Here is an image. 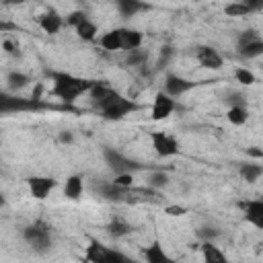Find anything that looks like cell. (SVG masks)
Masks as SVG:
<instances>
[{"instance_id": "cell-1", "label": "cell", "mask_w": 263, "mask_h": 263, "mask_svg": "<svg viewBox=\"0 0 263 263\" xmlns=\"http://www.w3.org/2000/svg\"><path fill=\"white\" fill-rule=\"evenodd\" d=\"M51 95L60 97L64 103H74L82 92H88L95 84V80L78 78L68 72H51Z\"/></svg>"}, {"instance_id": "cell-2", "label": "cell", "mask_w": 263, "mask_h": 263, "mask_svg": "<svg viewBox=\"0 0 263 263\" xmlns=\"http://www.w3.org/2000/svg\"><path fill=\"white\" fill-rule=\"evenodd\" d=\"M95 107H99L103 119H109V121H119L125 115H129V113H134V111L140 109V105L134 99H127V97L119 95L113 88H109V92L101 101H97Z\"/></svg>"}, {"instance_id": "cell-3", "label": "cell", "mask_w": 263, "mask_h": 263, "mask_svg": "<svg viewBox=\"0 0 263 263\" xmlns=\"http://www.w3.org/2000/svg\"><path fill=\"white\" fill-rule=\"evenodd\" d=\"M23 238L25 242L35 251V253H47L51 249V228L49 224H45L43 220H35L33 224H29L23 230Z\"/></svg>"}, {"instance_id": "cell-4", "label": "cell", "mask_w": 263, "mask_h": 263, "mask_svg": "<svg viewBox=\"0 0 263 263\" xmlns=\"http://www.w3.org/2000/svg\"><path fill=\"white\" fill-rule=\"evenodd\" d=\"M103 158H105V162H107V166L111 168V171H115V175L117 173H132V171H136V168H140L142 164H138L136 160H132V158H127V156H123L119 150H115V148H103Z\"/></svg>"}, {"instance_id": "cell-5", "label": "cell", "mask_w": 263, "mask_h": 263, "mask_svg": "<svg viewBox=\"0 0 263 263\" xmlns=\"http://www.w3.org/2000/svg\"><path fill=\"white\" fill-rule=\"evenodd\" d=\"M150 140H152V148L158 156L168 158V156H177L179 154V142L175 136L164 134V132H150Z\"/></svg>"}, {"instance_id": "cell-6", "label": "cell", "mask_w": 263, "mask_h": 263, "mask_svg": "<svg viewBox=\"0 0 263 263\" xmlns=\"http://www.w3.org/2000/svg\"><path fill=\"white\" fill-rule=\"evenodd\" d=\"M27 185H29V193L33 199H45L58 185V181L53 177H29L27 179Z\"/></svg>"}, {"instance_id": "cell-7", "label": "cell", "mask_w": 263, "mask_h": 263, "mask_svg": "<svg viewBox=\"0 0 263 263\" xmlns=\"http://www.w3.org/2000/svg\"><path fill=\"white\" fill-rule=\"evenodd\" d=\"M173 111H175V99L171 95H166L164 90L156 92L154 103H152V119L154 121H162V119L171 117Z\"/></svg>"}, {"instance_id": "cell-8", "label": "cell", "mask_w": 263, "mask_h": 263, "mask_svg": "<svg viewBox=\"0 0 263 263\" xmlns=\"http://www.w3.org/2000/svg\"><path fill=\"white\" fill-rule=\"evenodd\" d=\"M37 107V99H23V97H0V111L2 113H14V111H31Z\"/></svg>"}, {"instance_id": "cell-9", "label": "cell", "mask_w": 263, "mask_h": 263, "mask_svg": "<svg viewBox=\"0 0 263 263\" xmlns=\"http://www.w3.org/2000/svg\"><path fill=\"white\" fill-rule=\"evenodd\" d=\"M195 58L201 64V68H208V70H222L224 66V58L210 45H199L195 51Z\"/></svg>"}, {"instance_id": "cell-10", "label": "cell", "mask_w": 263, "mask_h": 263, "mask_svg": "<svg viewBox=\"0 0 263 263\" xmlns=\"http://www.w3.org/2000/svg\"><path fill=\"white\" fill-rule=\"evenodd\" d=\"M195 86L193 80H187L183 76H177V74H166L164 76V92L171 95V97H179V95H185L187 90H191Z\"/></svg>"}, {"instance_id": "cell-11", "label": "cell", "mask_w": 263, "mask_h": 263, "mask_svg": "<svg viewBox=\"0 0 263 263\" xmlns=\"http://www.w3.org/2000/svg\"><path fill=\"white\" fill-rule=\"evenodd\" d=\"M245 210V220L253 224L255 228L263 230V199H251L242 203Z\"/></svg>"}, {"instance_id": "cell-12", "label": "cell", "mask_w": 263, "mask_h": 263, "mask_svg": "<svg viewBox=\"0 0 263 263\" xmlns=\"http://www.w3.org/2000/svg\"><path fill=\"white\" fill-rule=\"evenodd\" d=\"M39 27H41V31L43 33H47V35H55L60 29H62V25H64V18L58 14V10H53V8H49L47 12H43L41 16H39Z\"/></svg>"}, {"instance_id": "cell-13", "label": "cell", "mask_w": 263, "mask_h": 263, "mask_svg": "<svg viewBox=\"0 0 263 263\" xmlns=\"http://www.w3.org/2000/svg\"><path fill=\"white\" fill-rule=\"evenodd\" d=\"M82 191H84V179L82 175H70L64 183V197L72 199V201H78L82 197Z\"/></svg>"}, {"instance_id": "cell-14", "label": "cell", "mask_w": 263, "mask_h": 263, "mask_svg": "<svg viewBox=\"0 0 263 263\" xmlns=\"http://www.w3.org/2000/svg\"><path fill=\"white\" fill-rule=\"evenodd\" d=\"M115 6H117V12H119L121 16H125V18L136 16L138 12L150 8L144 0H115Z\"/></svg>"}, {"instance_id": "cell-15", "label": "cell", "mask_w": 263, "mask_h": 263, "mask_svg": "<svg viewBox=\"0 0 263 263\" xmlns=\"http://www.w3.org/2000/svg\"><path fill=\"white\" fill-rule=\"evenodd\" d=\"M99 43H101V47H103V49H107V51H119V49H123L121 29H113V31H107L105 35H101Z\"/></svg>"}, {"instance_id": "cell-16", "label": "cell", "mask_w": 263, "mask_h": 263, "mask_svg": "<svg viewBox=\"0 0 263 263\" xmlns=\"http://www.w3.org/2000/svg\"><path fill=\"white\" fill-rule=\"evenodd\" d=\"M238 175L242 177V181H247V183H257L259 181V177L263 175V164H257V162H245V164H240L238 166Z\"/></svg>"}, {"instance_id": "cell-17", "label": "cell", "mask_w": 263, "mask_h": 263, "mask_svg": "<svg viewBox=\"0 0 263 263\" xmlns=\"http://www.w3.org/2000/svg\"><path fill=\"white\" fill-rule=\"evenodd\" d=\"M121 39H123V49H127V51L140 49L142 41H144V37L138 29H121Z\"/></svg>"}, {"instance_id": "cell-18", "label": "cell", "mask_w": 263, "mask_h": 263, "mask_svg": "<svg viewBox=\"0 0 263 263\" xmlns=\"http://www.w3.org/2000/svg\"><path fill=\"white\" fill-rule=\"evenodd\" d=\"M199 249H201V255H203V261L205 263H224L226 261V255L212 240H205Z\"/></svg>"}, {"instance_id": "cell-19", "label": "cell", "mask_w": 263, "mask_h": 263, "mask_svg": "<svg viewBox=\"0 0 263 263\" xmlns=\"http://www.w3.org/2000/svg\"><path fill=\"white\" fill-rule=\"evenodd\" d=\"M74 31H76L78 39H82V41H95V39H97V33H99V27H97L90 18H86V21H82Z\"/></svg>"}, {"instance_id": "cell-20", "label": "cell", "mask_w": 263, "mask_h": 263, "mask_svg": "<svg viewBox=\"0 0 263 263\" xmlns=\"http://www.w3.org/2000/svg\"><path fill=\"white\" fill-rule=\"evenodd\" d=\"M144 257L148 263H166L168 261V255L164 253V249L160 247L158 240H154L146 251H144Z\"/></svg>"}, {"instance_id": "cell-21", "label": "cell", "mask_w": 263, "mask_h": 263, "mask_svg": "<svg viewBox=\"0 0 263 263\" xmlns=\"http://www.w3.org/2000/svg\"><path fill=\"white\" fill-rule=\"evenodd\" d=\"M226 119L232 125H242L249 119V111H247L245 105H230V109L226 111Z\"/></svg>"}, {"instance_id": "cell-22", "label": "cell", "mask_w": 263, "mask_h": 263, "mask_svg": "<svg viewBox=\"0 0 263 263\" xmlns=\"http://www.w3.org/2000/svg\"><path fill=\"white\" fill-rule=\"evenodd\" d=\"M105 253H107V247L101 245L99 240L90 238V245L86 249V259L92 263H105Z\"/></svg>"}, {"instance_id": "cell-23", "label": "cell", "mask_w": 263, "mask_h": 263, "mask_svg": "<svg viewBox=\"0 0 263 263\" xmlns=\"http://www.w3.org/2000/svg\"><path fill=\"white\" fill-rule=\"evenodd\" d=\"M101 195H103L105 199L119 201L121 197H125V195H127V189H123V187H119V185H115V183L111 181V183H105V185L101 187Z\"/></svg>"}, {"instance_id": "cell-24", "label": "cell", "mask_w": 263, "mask_h": 263, "mask_svg": "<svg viewBox=\"0 0 263 263\" xmlns=\"http://www.w3.org/2000/svg\"><path fill=\"white\" fill-rule=\"evenodd\" d=\"M238 53L242 55V58H259V55H263V39H255V41H251V43H247V45H240L238 47Z\"/></svg>"}, {"instance_id": "cell-25", "label": "cell", "mask_w": 263, "mask_h": 263, "mask_svg": "<svg viewBox=\"0 0 263 263\" xmlns=\"http://www.w3.org/2000/svg\"><path fill=\"white\" fill-rule=\"evenodd\" d=\"M6 80H8V86H10L12 90L25 88V86H27V84L31 82V78H29V76H27L25 72H16V70H14V72H10Z\"/></svg>"}, {"instance_id": "cell-26", "label": "cell", "mask_w": 263, "mask_h": 263, "mask_svg": "<svg viewBox=\"0 0 263 263\" xmlns=\"http://www.w3.org/2000/svg\"><path fill=\"white\" fill-rule=\"evenodd\" d=\"M224 14L226 16H247V14H251V8L245 2H230L224 6Z\"/></svg>"}, {"instance_id": "cell-27", "label": "cell", "mask_w": 263, "mask_h": 263, "mask_svg": "<svg viewBox=\"0 0 263 263\" xmlns=\"http://www.w3.org/2000/svg\"><path fill=\"white\" fill-rule=\"evenodd\" d=\"M107 232H109L111 236L119 238V236H125V234H129V232H132V226H129L127 222H123V220H113V222L107 226Z\"/></svg>"}, {"instance_id": "cell-28", "label": "cell", "mask_w": 263, "mask_h": 263, "mask_svg": "<svg viewBox=\"0 0 263 263\" xmlns=\"http://www.w3.org/2000/svg\"><path fill=\"white\" fill-rule=\"evenodd\" d=\"M234 78H236V82H240L242 86H251V84L257 82L255 74H253L251 70H247V68H236V70H234Z\"/></svg>"}, {"instance_id": "cell-29", "label": "cell", "mask_w": 263, "mask_h": 263, "mask_svg": "<svg viewBox=\"0 0 263 263\" xmlns=\"http://www.w3.org/2000/svg\"><path fill=\"white\" fill-rule=\"evenodd\" d=\"M166 183H168V175H166L164 171H154V173L148 177V185L154 187V189H160V187H164Z\"/></svg>"}, {"instance_id": "cell-30", "label": "cell", "mask_w": 263, "mask_h": 263, "mask_svg": "<svg viewBox=\"0 0 263 263\" xmlns=\"http://www.w3.org/2000/svg\"><path fill=\"white\" fill-rule=\"evenodd\" d=\"M115 185L123 187V189H132L134 187V175L132 173H117L115 179H113Z\"/></svg>"}, {"instance_id": "cell-31", "label": "cell", "mask_w": 263, "mask_h": 263, "mask_svg": "<svg viewBox=\"0 0 263 263\" xmlns=\"http://www.w3.org/2000/svg\"><path fill=\"white\" fill-rule=\"evenodd\" d=\"M88 16H86V12H82V10H72L68 16H66V25H70V27H78L82 21H86Z\"/></svg>"}, {"instance_id": "cell-32", "label": "cell", "mask_w": 263, "mask_h": 263, "mask_svg": "<svg viewBox=\"0 0 263 263\" xmlns=\"http://www.w3.org/2000/svg\"><path fill=\"white\" fill-rule=\"evenodd\" d=\"M146 58H148L146 51H142V49H134V51H129V58L125 60V64H129V66H140V64L146 62Z\"/></svg>"}, {"instance_id": "cell-33", "label": "cell", "mask_w": 263, "mask_h": 263, "mask_svg": "<svg viewBox=\"0 0 263 263\" xmlns=\"http://www.w3.org/2000/svg\"><path fill=\"white\" fill-rule=\"evenodd\" d=\"M125 261H127V257H125L123 253L113 251V249H109V247H107V253H105V263H125Z\"/></svg>"}, {"instance_id": "cell-34", "label": "cell", "mask_w": 263, "mask_h": 263, "mask_svg": "<svg viewBox=\"0 0 263 263\" xmlns=\"http://www.w3.org/2000/svg\"><path fill=\"white\" fill-rule=\"evenodd\" d=\"M255 39H259L257 31H253V29L242 31V33L238 35V47H240V45H247V43H251V41H255Z\"/></svg>"}, {"instance_id": "cell-35", "label": "cell", "mask_w": 263, "mask_h": 263, "mask_svg": "<svg viewBox=\"0 0 263 263\" xmlns=\"http://www.w3.org/2000/svg\"><path fill=\"white\" fill-rule=\"evenodd\" d=\"M164 214L166 216H173V218L175 216H185L187 214V208L185 205H179V203H173V205H166L164 208Z\"/></svg>"}, {"instance_id": "cell-36", "label": "cell", "mask_w": 263, "mask_h": 263, "mask_svg": "<svg viewBox=\"0 0 263 263\" xmlns=\"http://www.w3.org/2000/svg\"><path fill=\"white\" fill-rule=\"evenodd\" d=\"M249 8H251V12H263V0H242Z\"/></svg>"}, {"instance_id": "cell-37", "label": "cell", "mask_w": 263, "mask_h": 263, "mask_svg": "<svg viewBox=\"0 0 263 263\" xmlns=\"http://www.w3.org/2000/svg\"><path fill=\"white\" fill-rule=\"evenodd\" d=\"M218 234H220V232H218L216 228H201V230H199V236L205 238V240H212V238H216Z\"/></svg>"}, {"instance_id": "cell-38", "label": "cell", "mask_w": 263, "mask_h": 263, "mask_svg": "<svg viewBox=\"0 0 263 263\" xmlns=\"http://www.w3.org/2000/svg\"><path fill=\"white\" fill-rule=\"evenodd\" d=\"M58 142H60V144H72V142H74V136H72V132H60V136H58Z\"/></svg>"}, {"instance_id": "cell-39", "label": "cell", "mask_w": 263, "mask_h": 263, "mask_svg": "<svg viewBox=\"0 0 263 263\" xmlns=\"http://www.w3.org/2000/svg\"><path fill=\"white\" fill-rule=\"evenodd\" d=\"M2 45H4V51H6V53H12V55L16 53V45H14L10 39H4V43H2Z\"/></svg>"}, {"instance_id": "cell-40", "label": "cell", "mask_w": 263, "mask_h": 263, "mask_svg": "<svg viewBox=\"0 0 263 263\" xmlns=\"http://www.w3.org/2000/svg\"><path fill=\"white\" fill-rule=\"evenodd\" d=\"M247 154L249 156H255V158H263V150H259V148H247Z\"/></svg>"}, {"instance_id": "cell-41", "label": "cell", "mask_w": 263, "mask_h": 263, "mask_svg": "<svg viewBox=\"0 0 263 263\" xmlns=\"http://www.w3.org/2000/svg\"><path fill=\"white\" fill-rule=\"evenodd\" d=\"M4 4H8V6H16V4H25L27 0H2Z\"/></svg>"}]
</instances>
